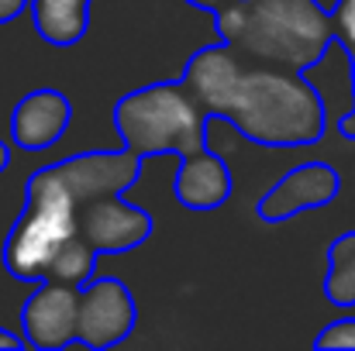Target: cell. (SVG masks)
<instances>
[{"label": "cell", "instance_id": "cell-1", "mask_svg": "<svg viewBox=\"0 0 355 351\" xmlns=\"http://www.w3.org/2000/svg\"><path fill=\"white\" fill-rule=\"evenodd\" d=\"M183 83L211 114L259 145H311L324 134V104L297 69L252 62L228 42L197 52Z\"/></svg>", "mask_w": 355, "mask_h": 351}, {"label": "cell", "instance_id": "cell-2", "mask_svg": "<svg viewBox=\"0 0 355 351\" xmlns=\"http://www.w3.org/2000/svg\"><path fill=\"white\" fill-rule=\"evenodd\" d=\"M221 38L252 62L304 73L338 38L318 0H235L218 10Z\"/></svg>", "mask_w": 355, "mask_h": 351}, {"label": "cell", "instance_id": "cell-3", "mask_svg": "<svg viewBox=\"0 0 355 351\" xmlns=\"http://www.w3.org/2000/svg\"><path fill=\"white\" fill-rule=\"evenodd\" d=\"M76 210H80V204L69 193V186L62 183V176L55 172V165L35 172L28 179L24 210L3 244L7 272L24 282H42L49 276L55 255L66 248V241H73L80 234Z\"/></svg>", "mask_w": 355, "mask_h": 351}, {"label": "cell", "instance_id": "cell-4", "mask_svg": "<svg viewBox=\"0 0 355 351\" xmlns=\"http://www.w3.org/2000/svg\"><path fill=\"white\" fill-rule=\"evenodd\" d=\"M124 148L135 155H190L207 148V120L211 111L190 93V87L152 83L128 93L114 111Z\"/></svg>", "mask_w": 355, "mask_h": 351}, {"label": "cell", "instance_id": "cell-5", "mask_svg": "<svg viewBox=\"0 0 355 351\" xmlns=\"http://www.w3.org/2000/svg\"><path fill=\"white\" fill-rule=\"evenodd\" d=\"M135 300L118 279H90L80 286V327L76 341L90 348H111L124 341L135 327Z\"/></svg>", "mask_w": 355, "mask_h": 351}, {"label": "cell", "instance_id": "cell-6", "mask_svg": "<svg viewBox=\"0 0 355 351\" xmlns=\"http://www.w3.org/2000/svg\"><path fill=\"white\" fill-rule=\"evenodd\" d=\"M24 341L35 348H66L80 327V286L42 279L38 293L21 310Z\"/></svg>", "mask_w": 355, "mask_h": 351}, {"label": "cell", "instance_id": "cell-7", "mask_svg": "<svg viewBox=\"0 0 355 351\" xmlns=\"http://www.w3.org/2000/svg\"><path fill=\"white\" fill-rule=\"evenodd\" d=\"M76 228L97 251H128L152 234V217L141 207L124 204L121 193H114L80 204Z\"/></svg>", "mask_w": 355, "mask_h": 351}, {"label": "cell", "instance_id": "cell-8", "mask_svg": "<svg viewBox=\"0 0 355 351\" xmlns=\"http://www.w3.org/2000/svg\"><path fill=\"white\" fill-rule=\"evenodd\" d=\"M342 176L328 162H307L290 169L262 200H259V217L262 221H286L304 210L324 207L338 197Z\"/></svg>", "mask_w": 355, "mask_h": 351}, {"label": "cell", "instance_id": "cell-9", "mask_svg": "<svg viewBox=\"0 0 355 351\" xmlns=\"http://www.w3.org/2000/svg\"><path fill=\"white\" fill-rule=\"evenodd\" d=\"M138 165L141 155L135 152H87V155H73L62 165H55V172L62 176V183L69 186V193L76 197V204L97 200V197H114L124 193L135 179H138Z\"/></svg>", "mask_w": 355, "mask_h": 351}, {"label": "cell", "instance_id": "cell-10", "mask_svg": "<svg viewBox=\"0 0 355 351\" xmlns=\"http://www.w3.org/2000/svg\"><path fill=\"white\" fill-rule=\"evenodd\" d=\"M69 117H73V107H69L66 93H59V90H31L14 107L10 131H14V141L21 148L38 152V148L55 145L66 134Z\"/></svg>", "mask_w": 355, "mask_h": 351}, {"label": "cell", "instance_id": "cell-11", "mask_svg": "<svg viewBox=\"0 0 355 351\" xmlns=\"http://www.w3.org/2000/svg\"><path fill=\"white\" fill-rule=\"evenodd\" d=\"M304 76H307L311 87L318 90L328 120L342 124L345 117L352 114V107H355V66H352V52H349L345 42L335 38V42L324 48V55L304 69Z\"/></svg>", "mask_w": 355, "mask_h": 351}, {"label": "cell", "instance_id": "cell-12", "mask_svg": "<svg viewBox=\"0 0 355 351\" xmlns=\"http://www.w3.org/2000/svg\"><path fill=\"white\" fill-rule=\"evenodd\" d=\"M232 197V172L228 165L211 152H190L183 155V165L176 172V200L190 210H214Z\"/></svg>", "mask_w": 355, "mask_h": 351}, {"label": "cell", "instance_id": "cell-13", "mask_svg": "<svg viewBox=\"0 0 355 351\" xmlns=\"http://www.w3.org/2000/svg\"><path fill=\"white\" fill-rule=\"evenodd\" d=\"M31 17L49 45H76L90 28V0H31Z\"/></svg>", "mask_w": 355, "mask_h": 351}, {"label": "cell", "instance_id": "cell-14", "mask_svg": "<svg viewBox=\"0 0 355 351\" xmlns=\"http://www.w3.org/2000/svg\"><path fill=\"white\" fill-rule=\"evenodd\" d=\"M324 293H328V300L338 303V307H352L355 303V231L342 234V237L328 248Z\"/></svg>", "mask_w": 355, "mask_h": 351}, {"label": "cell", "instance_id": "cell-15", "mask_svg": "<svg viewBox=\"0 0 355 351\" xmlns=\"http://www.w3.org/2000/svg\"><path fill=\"white\" fill-rule=\"evenodd\" d=\"M94 258H97V248L76 234L73 241H66V248L55 255L52 269L45 279H55V282H69V286H87L90 276H94Z\"/></svg>", "mask_w": 355, "mask_h": 351}, {"label": "cell", "instance_id": "cell-16", "mask_svg": "<svg viewBox=\"0 0 355 351\" xmlns=\"http://www.w3.org/2000/svg\"><path fill=\"white\" fill-rule=\"evenodd\" d=\"M318 348H355V317H342V321H331L321 334H318V341H314Z\"/></svg>", "mask_w": 355, "mask_h": 351}, {"label": "cell", "instance_id": "cell-17", "mask_svg": "<svg viewBox=\"0 0 355 351\" xmlns=\"http://www.w3.org/2000/svg\"><path fill=\"white\" fill-rule=\"evenodd\" d=\"M331 17H335L338 42H345L349 48H355V0H338V7L331 10Z\"/></svg>", "mask_w": 355, "mask_h": 351}, {"label": "cell", "instance_id": "cell-18", "mask_svg": "<svg viewBox=\"0 0 355 351\" xmlns=\"http://www.w3.org/2000/svg\"><path fill=\"white\" fill-rule=\"evenodd\" d=\"M24 7H28V0H0V24L14 21V17H17Z\"/></svg>", "mask_w": 355, "mask_h": 351}, {"label": "cell", "instance_id": "cell-19", "mask_svg": "<svg viewBox=\"0 0 355 351\" xmlns=\"http://www.w3.org/2000/svg\"><path fill=\"white\" fill-rule=\"evenodd\" d=\"M187 3H193V7H204V10H225L228 3H235V0H187Z\"/></svg>", "mask_w": 355, "mask_h": 351}, {"label": "cell", "instance_id": "cell-20", "mask_svg": "<svg viewBox=\"0 0 355 351\" xmlns=\"http://www.w3.org/2000/svg\"><path fill=\"white\" fill-rule=\"evenodd\" d=\"M21 345H28L24 338H17V334H10V331H3L0 327V348H21Z\"/></svg>", "mask_w": 355, "mask_h": 351}, {"label": "cell", "instance_id": "cell-21", "mask_svg": "<svg viewBox=\"0 0 355 351\" xmlns=\"http://www.w3.org/2000/svg\"><path fill=\"white\" fill-rule=\"evenodd\" d=\"M349 52H352V66H355V48H349ZM338 127H342V134H345V138H355V107H352V114L345 117Z\"/></svg>", "mask_w": 355, "mask_h": 351}, {"label": "cell", "instance_id": "cell-22", "mask_svg": "<svg viewBox=\"0 0 355 351\" xmlns=\"http://www.w3.org/2000/svg\"><path fill=\"white\" fill-rule=\"evenodd\" d=\"M7 162H10V148H7V145L0 141V172L7 169Z\"/></svg>", "mask_w": 355, "mask_h": 351}]
</instances>
